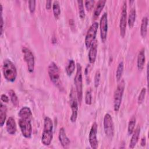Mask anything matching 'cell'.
Here are the masks:
<instances>
[{
	"label": "cell",
	"mask_w": 149,
	"mask_h": 149,
	"mask_svg": "<svg viewBox=\"0 0 149 149\" xmlns=\"http://www.w3.org/2000/svg\"><path fill=\"white\" fill-rule=\"evenodd\" d=\"M51 3L52 1H47L46 3H45V8L47 9H50L51 8Z\"/></svg>",
	"instance_id": "8d00e7d4"
},
{
	"label": "cell",
	"mask_w": 149,
	"mask_h": 149,
	"mask_svg": "<svg viewBox=\"0 0 149 149\" xmlns=\"http://www.w3.org/2000/svg\"><path fill=\"white\" fill-rule=\"evenodd\" d=\"M140 133V127L138 125V126L136 128L135 130H134L133 132L132 133L133 135L132 136V138L130 139V141L129 143V148H134L135 146L136 145L139 140Z\"/></svg>",
	"instance_id": "d6986e66"
},
{
	"label": "cell",
	"mask_w": 149,
	"mask_h": 149,
	"mask_svg": "<svg viewBox=\"0 0 149 149\" xmlns=\"http://www.w3.org/2000/svg\"><path fill=\"white\" fill-rule=\"evenodd\" d=\"M125 84L124 80H122L117 86V87L114 92L113 94V109L115 112H118L121 102L125 90Z\"/></svg>",
	"instance_id": "5b68a950"
},
{
	"label": "cell",
	"mask_w": 149,
	"mask_h": 149,
	"mask_svg": "<svg viewBox=\"0 0 149 149\" xmlns=\"http://www.w3.org/2000/svg\"><path fill=\"white\" fill-rule=\"evenodd\" d=\"M94 2L95 1L94 0H87L85 1L84 3H85V6H86V8L87 10H90L94 5Z\"/></svg>",
	"instance_id": "836d02e7"
},
{
	"label": "cell",
	"mask_w": 149,
	"mask_h": 149,
	"mask_svg": "<svg viewBox=\"0 0 149 149\" xmlns=\"http://www.w3.org/2000/svg\"><path fill=\"white\" fill-rule=\"evenodd\" d=\"M148 17L144 16L141 20L140 26V34L143 38H146L147 33V26H148Z\"/></svg>",
	"instance_id": "44dd1931"
},
{
	"label": "cell",
	"mask_w": 149,
	"mask_h": 149,
	"mask_svg": "<svg viewBox=\"0 0 149 149\" xmlns=\"http://www.w3.org/2000/svg\"><path fill=\"white\" fill-rule=\"evenodd\" d=\"M105 3H106V1H105V0H100L97 2V6L95 8L94 14H93V17L95 19L96 18H97L99 16V15H100V13H101L104 7L105 6Z\"/></svg>",
	"instance_id": "ffe728a7"
},
{
	"label": "cell",
	"mask_w": 149,
	"mask_h": 149,
	"mask_svg": "<svg viewBox=\"0 0 149 149\" xmlns=\"http://www.w3.org/2000/svg\"><path fill=\"white\" fill-rule=\"evenodd\" d=\"M59 141H60L62 146L65 148H68L70 144V139L66 136L65 130L63 127H61L59 129Z\"/></svg>",
	"instance_id": "5bb4252c"
},
{
	"label": "cell",
	"mask_w": 149,
	"mask_h": 149,
	"mask_svg": "<svg viewBox=\"0 0 149 149\" xmlns=\"http://www.w3.org/2000/svg\"><path fill=\"white\" fill-rule=\"evenodd\" d=\"M6 112L7 108L6 106L2 102L0 105V125L2 127L5 123L6 119Z\"/></svg>",
	"instance_id": "7402d4cb"
},
{
	"label": "cell",
	"mask_w": 149,
	"mask_h": 149,
	"mask_svg": "<svg viewBox=\"0 0 149 149\" xmlns=\"http://www.w3.org/2000/svg\"><path fill=\"white\" fill-rule=\"evenodd\" d=\"M127 24V3L126 1H123L122 6L120 19L119 22L120 35L122 37H124L126 34Z\"/></svg>",
	"instance_id": "30bf717a"
},
{
	"label": "cell",
	"mask_w": 149,
	"mask_h": 149,
	"mask_svg": "<svg viewBox=\"0 0 149 149\" xmlns=\"http://www.w3.org/2000/svg\"><path fill=\"white\" fill-rule=\"evenodd\" d=\"M48 73L51 81L55 86L60 88L61 87V81L60 79V71L56 64L52 62L48 67Z\"/></svg>",
	"instance_id": "277c9868"
},
{
	"label": "cell",
	"mask_w": 149,
	"mask_h": 149,
	"mask_svg": "<svg viewBox=\"0 0 149 149\" xmlns=\"http://www.w3.org/2000/svg\"><path fill=\"white\" fill-rule=\"evenodd\" d=\"M36 1L34 0H30L29 1V8L31 13H33L36 9Z\"/></svg>",
	"instance_id": "d6a6232c"
},
{
	"label": "cell",
	"mask_w": 149,
	"mask_h": 149,
	"mask_svg": "<svg viewBox=\"0 0 149 149\" xmlns=\"http://www.w3.org/2000/svg\"><path fill=\"white\" fill-rule=\"evenodd\" d=\"M97 54V42L95 40L91 46L88 52V60L90 63H94Z\"/></svg>",
	"instance_id": "2e32d148"
},
{
	"label": "cell",
	"mask_w": 149,
	"mask_h": 149,
	"mask_svg": "<svg viewBox=\"0 0 149 149\" xmlns=\"http://www.w3.org/2000/svg\"><path fill=\"white\" fill-rule=\"evenodd\" d=\"M136 117L133 116L129 120V123H128V127H127V132L128 134L129 135L132 134V133L133 132L136 125Z\"/></svg>",
	"instance_id": "83f0119b"
},
{
	"label": "cell",
	"mask_w": 149,
	"mask_h": 149,
	"mask_svg": "<svg viewBox=\"0 0 149 149\" xmlns=\"http://www.w3.org/2000/svg\"><path fill=\"white\" fill-rule=\"evenodd\" d=\"M3 24H4L3 19V17H2V15H1V36H2V34H3Z\"/></svg>",
	"instance_id": "d590c367"
},
{
	"label": "cell",
	"mask_w": 149,
	"mask_h": 149,
	"mask_svg": "<svg viewBox=\"0 0 149 149\" xmlns=\"http://www.w3.org/2000/svg\"><path fill=\"white\" fill-rule=\"evenodd\" d=\"M19 126L22 135L25 138H30L32 134V126L31 123V120L20 118L19 119Z\"/></svg>",
	"instance_id": "8fae6325"
},
{
	"label": "cell",
	"mask_w": 149,
	"mask_h": 149,
	"mask_svg": "<svg viewBox=\"0 0 149 149\" xmlns=\"http://www.w3.org/2000/svg\"><path fill=\"white\" fill-rule=\"evenodd\" d=\"M6 129L7 132L11 135L15 134L16 130L17 127L14 118L12 116L9 117L6 122Z\"/></svg>",
	"instance_id": "9a60e30c"
},
{
	"label": "cell",
	"mask_w": 149,
	"mask_h": 149,
	"mask_svg": "<svg viewBox=\"0 0 149 149\" xmlns=\"http://www.w3.org/2000/svg\"><path fill=\"white\" fill-rule=\"evenodd\" d=\"M103 125L104 132L106 136L108 138L112 139L114 135V124L113 119L109 113H107L105 115Z\"/></svg>",
	"instance_id": "ba28073f"
},
{
	"label": "cell",
	"mask_w": 149,
	"mask_h": 149,
	"mask_svg": "<svg viewBox=\"0 0 149 149\" xmlns=\"http://www.w3.org/2000/svg\"><path fill=\"white\" fill-rule=\"evenodd\" d=\"M74 83L76 87L78 102L80 104L83 97V78H82V68L80 63H77L76 72L74 78Z\"/></svg>",
	"instance_id": "3957f363"
},
{
	"label": "cell",
	"mask_w": 149,
	"mask_h": 149,
	"mask_svg": "<svg viewBox=\"0 0 149 149\" xmlns=\"http://www.w3.org/2000/svg\"><path fill=\"white\" fill-rule=\"evenodd\" d=\"M146 144V137H143L141 140V141H140V144L141 146H144Z\"/></svg>",
	"instance_id": "74e56055"
},
{
	"label": "cell",
	"mask_w": 149,
	"mask_h": 149,
	"mask_svg": "<svg viewBox=\"0 0 149 149\" xmlns=\"http://www.w3.org/2000/svg\"><path fill=\"white\" fill-rule=\"evenodd\" d=\"M2 72L5 79L10 82H14L17 77V70L13 63L8 59L3 62Z\"/></svg>",
	"instance_id": "7a4b0ae2"
},
{
	"label": "cell",
	"mask_w": 149,
	"mask_h": 149,
	"mask_svg": "<svg viewBox=\"0 0 149 149\" xmlns=\"http://www.w3.org/2000/svg\"><path fill=\"white\" fill-rule=\"evenodd\" d=\"M146 88L145 87L142 88V89L140 91V93L139 95L138 98H137V102L139 105L141 104L145 98V96H146Z\"/></svg>",
	"instance_id": "f546056e"
},
{
	"label": "cell",
	"mask_w": 149,
	"mask_h": 149,
	"mask_svg": "<svg viewBox=\"0 0 149 149\" xmlns=\"http://www.w3.org/2000/svg\"><path fill=\"white\" fill-rule=\"evenodd\" d=\"M92 102V96L91 92L90 90H88L85 95V102L87 105H91Z\"/></svg>",
	"instance_id": "1f68e13d"
},
{
	"label": "cell",
	"mask_w": 149,
	"mask_h": 149,
	"mask_svg": "<svg viewBox=\"0 0 149 149\" xmlns=\"http://www.w3.org/2000/svg\"><path fill=\"white\" fill-rule=\"evenodd\" d=\"M123 68H124L123 62L121 61L118 64L116 69V78L117 81H119L120 80L123 72Z\"/></svg>",
	"instance_id": "484cf974"
},
{
	"label": "cell",
	"mask_w": 149,
	"mask_h": 149,
	"mask_svg": "<svg viewBox=\"0 0 149 149\" xmlns=\"http://www.w3.org/2000/svg\"><path fill=\"white\" fill-rule=\"evenodd\" d=\"M52 9H53V13H54V16L55 18L56 19H58L61 14V9L59 6V3L58 1H55L53 2Z\"/></svg>",
	"instance_id": "cb8c5ba5"
},
{
	"label": "cell",
	"mask_w": 149,
	"mask_h": 149,
	"mask_svg": "<svg viewBox=\"0 0 149 149\" xmlns=\"http://www.w3.org/2000/svg\"><path fill=\"white\" fill-rule=\"evenodd\" d=\"M1 99L2 100V101L4 102H8L9 101V99L8 98V97L6 95V94H1Z\"/></svg>",
	"instance_id": "e575fe53"
},
{
	"label": "cell",
	"mask_w": 149,
	"mask_h": 149,
	"mask_svg": "<svg viewBox=\"0 0 149 149\" xmlns=\"http://www.w3.org/2000/svg\"><path fill=\"white\" fill-rule=\"evenodd\" d=\"M53 138V123L50 118L46 116L44 120V129L41 142L44 146H49Z\"/></svg>",
	"instance_id": "6da1fadb"
},
{
	"label": "cell",
	"mask_w": 149,
	"mask_h": 149,
	"mask_svg": "<svg viewBox=\"0 0 149 149\" xmlns=\"http://www.w3.org/2000/svg\"><path fill=\"white\" fill-rule=\"evenodd\" d=\"M100 77H101V73L99 70H97L94 76V84L95 87H98V86L100 84Z\"/></svg>",
	"instance_id": "4dcf8cb0"
},
{
	"label": "cell",
	"mask_w": 149,
	"mask_h": 149,
	"mask_svg": "<svg viewBox=\"0 0 149 149\" xmlns=\"http://www.w3.org/2000/svg\"><path fill=\"white\" fill-rule=\"evenodd\" d=\"M100 37L102 42H105L108 33V16L106 12H104L100 21Z\"/></svg>",
	"instance_id": "7c38bea8"
},
{
	"label": "cell",
	"mask_w": 149,
	"mask_h": 149,
	"mask_svg": "<svg viewBox=\"0 0 149 149\" xmlns=\"http://www.w3.org/2000/svg\"><path fill=\"white\" fill-rule=\"evenodd\" d=\"M9 95L11 100V102L12 103V104L15 107H17L19 106V100L18 98L15 93V92L13 90H10L9 91Z\"/></svg>",
	"instance_id": "4316f807"
},
{
	"label": "cell",
	"mask_w": 149,
	"mask_h": 149,
	"mask_svg": "<svg viewBox=\"0 0 149 149\" xmlns=\"http://www.w3.org/2000/svg\"><path fill=\"white\" fill-rule=\"evenodd\" d=\"M75 69V62L73 59H70L66 68V72L68 76H71Z\"/></svg>",
	"instance_id": "d4e9b609"
},
{
	"label": "cell",
	"mask_w": 149,
	"mask_h": 149,
	"mask_svg": "<svg viewBox=\"0 0 149 149\" xmlns=\"http://www.w3.org/2000/svg\"><path fill=\"white\" fill-rule=\"evenodd\" d=\"M23 58L27 66L28 71L30 73H33L34 70L35 59L32 52L27 48L23 47L22 48Z\"/></svg>",
	"instance_id": "9c48e42d"
},
{
	"label": "cell",
	"mask_w": 149,
	"mask_h": 149,
	"mask_svg": "<svg viewBox=\"0 0 149 149\" xmlns=\"http://www.w3.org/2000/svg\"><path fill=\"white\" fill-rule=\"evenodd\" d=\"M70 105L72 110V115L70 116V120L72 122L76 121L78 114V100L77 97L76 91L72 88L70 91Z\"/></svg>",
	"instance_id": "52a82bcc"
},
{
	"label": "cell",
	"mask_w": 149,
	"mask_h": 149,
	"mask_svg": "<svg viewBox=\"0 0 149 149\" xmlns=\"http://www.w3.org/2000/svg\"><path fill=\"white\" fill-rule=\"evenodd\" d=\"M136 10L135 8H132L129 12L128 19H127V23L130 28H132L133 27L135 20H136Z\"/></svg>",
	"instance_id": "603a6c76"
},
{
	"label": "cell",
	"mask_w": 149,
	"mask_h": 149,
	"mask_svg": "<svg viewBox=\"0 0 149 149\" xmlns=\"http://www.w3.org/2000/svg\"><path fill=\"white\" fill-rule=\"evenodd\" d=\"M18 115L20 117V118L29 119L31 120L32 117H33V114L31 111V109L27 107H22L20 109L19 113H18Z\"/></svg>",
	"instance_id": "ac0fdd59"
},
{
	"label": "cell",
	"mask_w": 149,
	"mask_h": 149,
	"mask_svg": "<svg viewBox=\"0 0 149 149\" xmlns=\"http://www.w3.org/2000/svg\"><path fill=\"white\" fill-rule=\"evenodd\" d=\"M97 130H98V125L94 122L90 129L89 136H88V140L89 143L91 147L93 149H97L98 146V141L97 140Z\"/></svg>",
	"instance_id": "4fadbf2b"
},
{
	"label": "cell",
	"mask_w": 149,
	"mask_h": 149,
	"mask_svg": "<svg viewBox=\"0 0 149 149\" xmlns=\"http://www.w3.org/2000/svg\"><path fill=\"white\" fill-rule=\"evenodd\" d=\"M78 3V8H79V16L81 19H84L86 17L84 8L83 5V1H77Z\"/></svg>",
	"instance_id": "f1b7e54d"
},
{
	"label": "cell",
	"mask_w": 149,
	"mask_h": 149,
	"mask_svg": "<svg viewBox=\"0 0 149 149\" xmlns=\"http://www.w3.org/2000/svg\"><path fill=\"white\" fill-rule=\"evenodd\" d=\"M98 26L99 24L98 22H93L87 32L85 37V45L87 49L90 48L95 41V37Z\"/></svg>",
	"instance_id": "8992f818"
},
{
	"label": "cell",
	"mask_w": 149,
	"mask_h": 149,
	"mask_svg": "<svg viewBox=\"0 0 149 149\" xmlns=\"http://www.w3.org/2000/svg\"><path fill=\"white\" fill-rule=\"evenodd\" d=\"M145 49L144 48H141L137 55V66L139 70H141L144 66L145 63Z\"/></svg>",
	"instance_id": "e0dca14e"
}]
</instances>
